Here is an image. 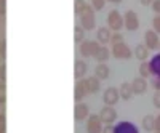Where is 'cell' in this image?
<instances>
[{"mask_svg":"<svg viewBox=\"0 0 160 133\" xmlns=\"http://www.w3.org/2000/svg\"><path fill=\"white\" fill-rule=\"evenodd\" d=\"M99 117H101V120L104 124L112 125L115 122V119H117V112H115V109L112 108V106H104V108L101 109V112H99Z\"/></svg>","mask_w":160,"mask_h":133,"instance_id":"8","label":"cell"},{"mask_svg":"<svg viewBox=\"0 0 160 133\" xmlns=\"http://www.w3.org/2000/svg\"><path fill=\"white\" fill-rule=\"evenodd\" d=\"M111 37H112V34H111V29H109V28H101V29H98V32H96V38H98V42H99L101 45L109 43V42H111Z\"/></svg>","mask_w":160,"mask_h":133,"instance_id":"15","label":"cell"},{"mask_svg":"<svg viewBox=\"0 0 160 133\" xmlns=\"http://www.w3.org/2000/svg\"><path fill=\"white\" fill-rule=\"evenodd\" d=\"M112 55L117 59H130L131 58V50L128 48V45L125 42H120L112 45Z\"/></svg>","mask_w":160,"mask_h":133,"instance_id":"4","label":"cell"},{"mask_svg":"<svg viewBox=\"0 0 160 133\" xmlns=\"http://www.w3.org/2000/svg\"><path fill=\"white\" fill-rule=\"evenodd\" d=\"M123 24L128 31H136L139 28V18L133 10H128L123 15Z\"/></svg>","mask_w":160,"mask_h":133,"instance_id":"5","label":"cell"},{"mask_svg":"<svg viewBox=\"0 0 160 133\" xmlns=\"http://www.w3.org/2000/svg\"><path fill=\"white\" fill-rule=\"evenodd\" d=\"M152 28L157 34H160V15H157L154 19H152Z\"/></svg>","mask_w":160,"mask_h":133,"instance_id":"29","label":"cell"},{"mask_svg":"<svg viewBox=\"0 0 160 133\" xmlns=\"http://www.w3.org/2000/svg\"><path fill=\"white\" fill-rule=\"evenodd\" d=\"M135 56L142 63V61H146V59H148L149 58V48L148 47H146V45H136V48H135Z\"/></svg>","mask_w":160,"mask_h":133,"instance_id":"21","label":"cell"},{"mask_svg":"<svg viewBox=\"0 0 160 133\" xmlns=\"http://www.w3.org/2000/svg\"><path fill=\"white\" fill-rule=\"evenodd\" d=\"M152 87H154L157 91L160 90V77H154V79H152Z\"/></svg>","mask_w":160,"mask_h":133,"instance_id":"33","label":"cell"},{"mask_svg":"<svg viewBox=\"0 0 160 133\" xmlns=\"http://www.w3.org/2000/svg\"><path fill=\"white\" fill-rule=\"evenodd\" d=\"M118 100H120V91H118V88H115V87L106 88L104 95H102V101H104L106 106H114V104H117Z\"/></svg>","mask_w":160,"mask_h":133,"instance_id":"6","label":"cell"},{"mask_svg":"<svg viewBox=\"0 0 160 133\" xmlns=\"http://www.w3.org/2000/svg\"><path fill=\"white\" fill-rule=\"evenodd\" d=\"M152 103H154V106H155L157 109H160V90L155 91V95H154V98H152Z\"/></svg>","mask_w":160,"mask_h":133,"instance_id":"30","label":"cell"},{"mask_svg":"<svg viewBox=\"0 0 160 133\" xmlns=\"http://www.w3.org/2000/svg\"><path fill=\"white\" fill-rule=\"evenodd\" d=\"M131 88H133V93H135V95H141V93H144L146 90H148V82H146L144 77H138L131 82Z\"/></svg>","mask_w":160,"mask_h":133,"instance_id":"13","label":"cell"},{"mask_svg":"<svg viewBox=\"0 0 160 133\" xmlns=\"http://www.w3.org/2000/svg\"><path fill=\"white\" fill-rule=\"evenodd\" d=\"M155 131H160V114L155 117Z\"/></svg>","mask_w":160,"mask_h":133,"instance_id":"35","label":"cell"},{"mask_svg":"<svg viewBox=\"0 0 160 133\" xmlns=\"http://www.w3.org/2000/svg\"><path fill=\"white\" fill-rule=\"evenodd\" d=\"M83 82H85V87H87V91H88V95L90 93H96L99 88H101V80L95 75V77H88V79H83Z\"/></svg>","mask_w":160,"mask_h":133,"instance_id":"12","label":"cell"},{"mask_svg":"<svg viewBox=\"0 0 160 133\" xmlns=\"http://www.w3.org/2000/svg\"><path fill=\"white\" fill-rule=\"evenodd\" d=\"M139 2H141L142 5H152V2H154V0H139Z\"/></svg>","mask_w":160,"mask_h":133,"instance_id":"38","label":"cell"},{"mask_svg":"<svg viewBox=\"0 0 160 133\" xmlns=\"http://www.w3.org/2000/svg\"><path fill=\"white\" fill-rule=\"evenodd\" d=\"M104 3H106V0H91L93 10H102L104 8Z\"/></svg>","mask_w":160,"mask_h":133,"instance_id":"28","label":"cell"},{"mask_svg":"<svg viewBox=\"0 0 160 133\" xmlns=\"http://www.w3.org/2000/svg\"><path fill=\"white\" fill-rule=\"evenodd\" d=\"M95 75L99 79V80H106V79L109 77V68L104 63H99L96 66V69H95Z\"/></svg>","mask_w":160,"mask_h":133,"instance_id":"22","label":"cell"},{"mask_svg":"<svg viewBox=\"0 0 160 133\" xmlns=\"http://www.w3.org/2000/svg\"><path fill=\"white\" fill-rule=\"evenodd\" d=\"M2 43H3V42H2V40H0V48H2Z\"/></svg>","mask_w":160,"mask_h":133,"instance_id":"40","label":"cell"},{"mask_svg":"<svg viewBox=\"0 0 160 133\" xmlns=\"http://www.w3.org/2000/svg\"><path fill=\"white\" fill-rule=\"evenodd\" d=\"M120 42H123V35L120 32H114L112 37H111V43L115 45V43H120Z\"/></svg>","mask_w":160,"mask_h":133,"instance_id":"26","label":"cell"},{"mask_svg":"<svg viewBox=\"0 0 160 133\" xmlns=\"http://www.w3.org/2000/svg\"><path fill=\"white\" fill-rule=\"evenodd\" d=\"M109 2H112V3H120L122 0H109Z\"/></svg>","mask_w":160,"mask_h":133,"instance_id":"39","label":"cell"},{"mask_svg":"<svg viewBox=\"0 0 160 133\" xmlns=\"http://www.w3.org/2000/svg\"><path fill=\"white\" fill-rule=\"evenodd\" d=\"M118 91H120V98L127 100V101L131 100V96L135 95V93H133V88H131V84H128V82H123L122 85H120Z\"/></svg>","mask_w":160,"mask_h":133,"instance_id":"17","label":"cell"},{"mask_svg":"<svg viewBox=\"0 0 160 133\" xmlns=\"http://www.w3.org/2000/svg\"><path fill=\"white\" fill-rule=\"evenodd\" d=\"M87 95H88V91H87L85 82L83 80H78L75 84V88H74V100H75V103H80Z\"/></svg>","mask_w":160,"mask_h":133,"instance_id":"11","label":"cell"},{"mask_svg":"<svg viewBox=\"0 0 160 133\" xmlns=\"http://www.w3.org/2000/svg\"><path fill=\"white\" fill-rule=\"evenodd\" d=\"M102 133H114V127L112 125H108V127L102 130Z\"/></svg>","mask_w":160,"mask_h":133,"instance_id":"37","label":"cell"},{"mask_svg":"<svg viewBox=\"0 0 160 133\" xmlns=\"http://www.w3.org/2000/svg\"><path fill=\"white\" fill-rule=\"evenodd\" d=\"M109 56H111L109 48L106 47V45H101V47L98 48V51H96V55H95V59H96L98 63H106V61L109 59Z\"/></svg>","mask_w":160,"mask_h":133,"instance_id":"18","label":"cell"},{"mask_svg":"<svg viewBox=\"0 0 160 133\" xmlns=\"http://www.w3.org/2000/svg\"><path fill=\"white\" fill-rule=\"evenodd\" d=\"M151 7H152V10L157 13V15H160V0H154Z\"/></svg>","mask_w":160,"mask_h":133,"instance_id":"31","label":"cell"},{"mask_svg":"<svg viewBox=\"0 0 160 133\" xmlns=\"http://www.w3.org/2000/svg\"><path fill=\"white\" fill-rule=\"evenodd\" d=\"M87 69H88L87 63L82 61V59H77L75 64H74V75H75V79H82L87 74Z\"/></svg>","mask_w":160,"mask_h":133,"instance_id":"16","label":"cell"},{"mask_svg":"<svg viewBox=\"0 0 160 133\" xmlns=\"http://www.w3.org/2000/svg\"><path fill=\"white\" fill-rule=\"evenodd\" d=\"M87 2L85 0H75V3H74V11H75V15H80L85 8H87Z\"/></svg>","mask_w":160,"mask_h":133,"instance_id":"24","label":"cell"},{"mask_svg":"<svg viewBox=\"0 0 160 133\" xmlns=\"http://www.w3.org/2000/svg\"><path fill=\"white\" fill-rule=\"evenodd\" d=\"M80 24H82V28L85 31H91L95 29L96 26V18H95V10H93V7L87 5V8L80 13Z\"/></svg>","mask_w":160,"mask_h":133,"instance_id":"1","label":"cell"},{"mask_svg":"<svg viewBox=\"0 0 160 133\" xmlns=\"http://www.w3.org/2000/svg\"><path fill=\"white\" fill-rule=\"evenodd\" d=\"M155 133H160V131H155Z\"/></svg>","mask_w":160,"mask_h":133,"instance_id":"41","label":"cell"},{"mask_svg":"<svg viewBox=\"0 0 160 133\" xmlns=\"http://www.w3.org/2000/svg\"><path fill=\"white\" fill-rule=\"evenodd\" d=\"M87 133H102V120L99 115H90L87 120Z\"/></svg>","mask_w":160,"mask_h":133,"instance_id":"7","label":"cell"},{"mask_svg":"<svg viewBox=\"0 0 160 133\" xmlns=\"http://www.w3.org/2000/svg\"><path fill=\"white\" fill-rule=\"evenodd\" d=\"M83 37H85V29L82 28V26H75V29H74V40L82 43Z\"/></svg>","mask_w":160,"mask_h":133,"instance_id":"23","label":"cell"},{"mask_svg":"<svg viewBox=\"0 0 160 133\" xmlns=\"http://www.w3.org/2000/svg\"><path fill=\"white\" fill-rule=\"evenodd\" d=\"M114 133H138V128L131 122H120L114 127Z\"/></svg>","mask_w":160,"mask_h":133,"instance_id":"14","label":"cell"},{"mask_svg":"<svg viewBox=\"0 0 160 133\" xmlns=\"http://www.w3.org/2000/svg\"><path fill=\"white\" fill-rule=\"evenodd\" d=\"M139 74H141V77H149V75H152L151 74V68H149V63H141V66H139Z\"/></svg>","mask_w":160,"mask_h":133,"instance_id":"25","label":"cell"},{"mask_svg":"<svg viewBox=\"0 0 160 133\" xmlns=\"http://www.w3.org/2000/svg\"><path fill=\"white\" fill-rule=\"evenodd\" d=\"M149 68H151V74L154 77H160V53H158V55H155L149 61Z\"/></svg>","mask_w":160,"mask_h":133,"instance_id":"20","label":"cell"},{"mask_svg":"<svg viewBox=\"0 0 160 133\" xmlns=\"http://www.w3.org/2000/svg\"><path fill=\"white\" fill-rule=\"evenodd\" d=\"M5 115L0 114V133H5Z\"/></svg>","mask_w":160,"mask_h":133,"instance_id":"32","label":"cell"},{"mask_svg":"<svg viewBox=\"0 0 160 133\" xmlns=\"http://www.w3.org/2000/svg\"><path fill=\"white\" fill-rule=\"evenodd\" d=\"M5 13V0H0V15Z\"/></svg>","mask_w":160,"mask_h":133,"instance_id":"36","label":"cell"},{"mask_svg":"<svg viewBox=\"0 0 160 133\" xmlns=\"http://www.w3.org/2000/svg\"><path fill=\"white\" fill-rule=\"evenodd\" d=\"M7 68L5 66H2V68H0V79H2V82H5V77H7Z\"/></svg>","mask_w":160,"mask_h":133,"instance_id":"34","label":"cell"},{"mask_svg":"<svg viewBox=\"0 0 160 133\" xmlns=\"http://www.w3.org/2000/svg\"><path fill=\"white\" fill-rule=\"evenodd\" d=\"M88 106L85 103H77L75 104V108H74V119L77 122H82L85 120V119L88 117Z\"/></svg>","mask_w":160,"mask_h":133,"instance_id":"10","label":"cell"},{"mask_svg":"<svg viewBox=\"0 0 160 133\" xmlns=\"http://www.w3.org/2000/svg\"><path fill=\"white\" fill-rule=\"evenodd\" d=\"M144 45L148 47L149 50H157L160 47V40H158V34L152 29V31H148L144 34Z\"/></svg>","mask_w":160,"mask_h":133,"instance_id":"9","label":"cell"},{"mask_svg":"<svg viewBox=\"0 0 160 133\" xmlns=\"http://www.w3.org/2000/svg\"><path fill=\"white\" fill-rule=\"evenodd\" d=\"M141 125H142V128H144L146 131H154V130H155V117L151 115V114L144 115Z\"/></svg>","mask_w":160,"mask_h":133,"instance_id":"19","label":"cell"},{"mask_svg":"<svg viewBox=\"0 0 160 133\" xmlns=\"http://www.w3.org/2000/svg\"><path fill=\"white\" fill-rule=\"evenodd\" d=\"M99 47H101V43L98 40H83L80 43V53H82V56H85V58H90V56L95 58Z\"/></svg>","mask_w":160,"mask_h":133,"instance_id":"2","label":"cell"},{"mask_svg":"<svg viewBox=\"0 0 160 133\" xmlns=\"http://www.w3.org/2000/svg\"><path fill=\"white\" fill-rule=\"evenodd\" d=\"M108 24H109V29L114 32H118L120 29L123 28V16L120 15L117 10H112L109 15H108Z\"/></svg>","mask_w":160,"mask_h":133,"instance_id":"3","label":"cell"},{"mask_svg":"<svg viewBox=\"0 0 160 133\" xmlns=\"http://www.w3.org/2000/svg\"><path fill=\"white\" fill-rule=\"evenodd\" d=\"M5 101H7V87L2 82V84H0V104L5 103Z\"/></svg>","mask_w":160,"mask_h":133,"instance_id":"27","label":"cell"}]
</instances>
